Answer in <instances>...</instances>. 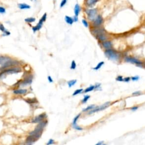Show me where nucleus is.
<instances>
[{
	"mask_svg": "<svg viewBox=\"0 0 145 145\" xmlns=\"http://www.w3.org/2000/svg\"><path fill=\"white\" fill-rule=\"evenodd\" d=\"M105 55L108 57L109 60L113 61H117L119 58V55L116 51L113 50L108 49L105 51Z\"/></svg>",
	"mask_w": 145,
	"mask_h": 145,
	"instance_id": "1",
	"label": "nucleus"
},
{
	"mask_svg": "<svg viewBox=\"0 0 145 145\" xmlns=\"http://www.w3.org/2000/svg\"><path fill=\"white\" fill-rule=\"evenodd\" d=\"M19 62L17 60H12L11 58H10V60H9L8 61L4 63L3 65H1V67H0V70H4L6 69L9 68V67H11L13 66H17V65H19Z\"/></svg>",
	"mask_w": 145,
	"mask_h": 145,
	"instance_id": "2",
	"label": "nucleus"
},
{
	"mask_svg": "<svg viewBox=\"0 0 145 145\" xmlns=\"http://www.w3.org/2000/svg\"><path fill=\"white\" fill-rule=\"evenodd\" d=\"M86 14H87L88 19L91 21H93L95 20L96 17H97L98 10L96 9L93 8L90 9H86L85 10Z\"/></svg>",
	"mask_w": 145,
	"mask_h": 145,
	"instance_id": "3",
	"label": "nucleus"
},
{
	"mask_svg": "<svg viewBox=\"0 0 145 145\" xmlns=\"http://www.w3.org/2000/svg\"><path fill=\"white\" fill-rule=\"evenodd\" d=\"M46 17H47V14H46V13H45L43 16H42L41 18L39 20V23H37L36 26L32 27V30H33L34 32H36L37 31H39V30L41 29L44 22H45Z\"/></svg>",
	"mask_w": 145,
	"mask_h": 145,
	"instance_id": "4",
	"label": "nucleus"
},
{
	"mask_svg": "<svg viewBox=\"0 0 145 145\" xmlns=\"http://www.w3.org/2000/svg\"><path fill=\"white\" fill-rule=\"evenodd\" d=\"M22 71V70L20 67H10V68H8L6 69H4L2 72L7 75V74H17L18 72H20Z\"/></svg>",
	"mask_w": 145,
	"mask_h": 145,
	"instance_id": "5",
	"label": "nucleus"
},
{
	"mask_svg": "<svg viewBox=\"0 0 145 145\" xmlns=\"http://www.w3.org/2000/svg\"><path fill=\"white\" fill-rule=\"evenodd\" d=\"M41 135L40 134H30L29 136L26 138V142L27 144H31L36 141L37 139H39Z\"/></svg>",
	"mask_w": 145,
	"mask_h": 145,
	"instance_id": "6",
	"label": "nucleus"
},
{
	"mask_svg": "<svg viewBox=\"0 0 145 145\" xmlns=\"http://www.w3.org/2000/svg\"><path fill=\"white\" fill-rule=\"evenodd\" d=\"M110 104H111V103L108 102H106V103H104L103 105H102L101 106L95 107L94 108L92 109V110H91V111L90 112L89 114H92V113H95V112H99L100 111H103V110H104L105 109L108 108V107L110 106Z\"/></svg>",
	"mask_w": 145,
	"mask_h": 145,
	"instance_id": "7",
	"label": "nucleus"
},
{
	"mask_svg": "<svg viewBox=\"0 0 145 145\" xmlns=\"http://www.w3.org/2000/svg\"><path fill=\"white\" fill-rule=\"evenodd\" d=\"M46 117V114L45 113H42L40 115L35 117L33 120H32V123H39L41 121H43Z\"/></svg>",
	"mask_w": 145,
	"mask_h": 145,
	"instance_id": "8",
	"label": "nucleus"
},
{
	"mask_svg": "<svg viewBox=\"0 0 145 145\" xmlns=\"http://www.w3.org/2000/svg\"><path fill=\"white\" fill-rule=\"evenodd\" d=\"M103 22V18L100 15H98L93 20V26L95 27H98L102 25Z\"/></svg>",
	"mask_w": 145,
	"mask_h": 145,
	"instance_id": "9",
	"label": "nucleus"
},
{
	"mask_svg": "<svg viewBox=\"0 0 145 145\" xmlns=\"http://www.w3.org/2000/svg\"><path fill=\"white\" fill-rule=\"evenodd\" d=\"M125 60L126 62L132 63V64H134L137 65H141L142 64V62L140 61L137 58L131 57H127L125 58Z\"/></svg>",
	"mask_w": 145,
	"mask_h": 145,
	"instance_id": "10",
	"label": "nucleus"
},
{
	"mask_svg": "<svg viewBox=\"0 0 145 145\" xmlns=\"http://www.w3.org/2000/svg\"><path fill=\"white\" fill-rule=\"evenodd\" d=\"M32 82V76L31 75L28 76L27 77H26L24 80H23L22 83H21V86H25L28 85H30Z\"/></svg>",
	"mask_w": 145,
	"mask_h": 145,
	"instance_id": "11",
	"label": "nucleus"
},
{
	"mask_svg": "<svg viewBox=\"0 0 145 145\" xmlns=\"http://www.w3.org/2000/svg\"><path fill=\"white\" fill-rule=\"evenodd\" d=\"M99 0H86L85 4L86 6L89 8H92L97 3Z\"/></svg>",
	"mask_w": 145,
	"mask_h": 145,
	"instance_id": "12",
	"label": "nucleus"
},
{
	"mask_svg": "<svg viewBox=\"0 0 145 145\" xmlns=\"http://www.w3.org/2000/svg\"><path fill=\"white\" fill-rule=\"evenodd\" d=\"M18 7L21 10H26L31 8V6L25 3H20L18 4Z\"/></svg>",
	"mask_w": 145,
	"mask_h": 145,
	"instance_id": "13",
	"label": "nucleus"
},
{
	"mask_svg": "<svg viewBox=\"0 0 145 145\" xmlns=\"http://www.w3.org/2000/svg\"><path fill=\"white\" fill-rule=\"evenodd\" d=\"M102 45L104 48H106V50H108L111 48L112 46V43L111 41H104L102 43Z\"/></svg>",
	"mask_w": 145,
	"mask_h": 145,
	"instance_id": "14",
	"label": "nucleus"
},
{
	"mask_svg": "<svg viewBox=\"0 0 145 145\" xmlns=\"http://www.w3.org/2000/svg\"><path fill=\"white\" fill-rule=\"evenodd\" d=\"M81 8L80 5H79V4H76L74 6V12L75 15L78 17L79 14V13H80L81 12Z\"/></svg>",
	"mask_w": 145,
	"mask_h": 145,
	"instance_id": "15",
	"label": "nucleus"
},
{
	"mask_svg": "<svg viewBox=\"0 0 145 145\" xmlns=\"http://www.w3.org/2000/svg\"><path fill=\"white\" fill-rule=\"evenodd\" d=\"M27 92V90L26 89H18L14 90L13 91V92L17 95H23L26 93Z\"/></svg>",
	"mask_w": 145,
	"mask_h": 145,
	"instance_id": "16",
	"label": "nucleus"
},
{
	"mask_svg": "<svg viewBox=\"0 0 145 145\" xmlns=\"http://www.w3.org/2000/svg\"><path fill=\"white\" fill-rule=\"evenodd\" d=\"M11 58L8 56H0V65H3L4 63H5L7 61L10 60Z\"/></svg>",
	"mask_w": 145,
	"mask_h": 145,
	"instance_id": "17",
	"label": "nucleus"
},
{
	"mask_svg": "<svg viewBox=\"0 0 145 145\" xmlns=\"http://www.w3.org/2000/svg\"><path fill=\"white\" fill-rule=\"evenodd\" d=\"M65 22L67 23V24L70 25H72V23H74L73 18L67 15H66L65 17Z\"/></svg>",
	"mask_w": 145,
	"mask_h": 145,
	"instance_id": "18",
	"label": "nucleus"
},
{
	"mask_svg": "<svg viewBox=\"0 0 145 145\" xmlns=\"http://www.w3.org/2000/svg\"><path fill=\"white\" fill-rule=\"evenodd\" d=\"M96 37H97L98 39L100 41H104L107 39V37L104 34V33L96 35Z\"/></svg>",
	"mask_w": 145,
	"mask_h": 145,
	"instance_id": "19",
	"label": "nucleus"
},
{
	"mask_svg": "<svg viewBox=\"0 0 145 145\" xmlns=\"http://www.w3.org/2000/svg\"><path fill=\"white\" fill-rule=\"evenodd\" d=\"M92 32H93V34H94L96 35H98V34L104 33V30L103 29H99V28H98V29H96L93 30Z\"/></svg>",
	"mask_w": 145,
	"mask_h": 145,
	"instance_id": "20",
	"label": "nucleus"
},
{
	"mask_svg": "<svg viewBox=\"0 0 145 145\" xmlns=\"http://www.w3.org/2000/svg\"><path fill=\"white\" fill-rule=\"evenodd\" d=\"M26 102L30 104H35L37 103V100L36 98H33V99H28L26 100Z\"/></svg>",
	"mask_w": 145,
	"mask_h": 145,
	"instance_id": "21",
	"label": "nucleus"
},
{
	"mask_svg": "<svg viewBox=\"0 0 145 145\" xmlns=\"http://www.w3.org/2000/svg\"><path fill=\"white\" fill-rule=\"evenodd\" d=\"M36 20V19L34 18V17H29V18H26L25 19V21L26 22L29 23H31L35 22Z\"/></svg>",
	"mask_w": 145,
	"mask_h": 145,
	"instance_id": "22",
	"label": "nucleus"
},
{
	"mask_svg": "<svg viewBox=\"0 0 145 145\" xmlns=\"http://www.w3.org/2000/svg\"><path fill=\"white\" fill-rule=\"evenodd\" d=\"M95 107V106H94V105H91V106H90L87 107V108L83 109L82 110V111L83 112H87V111H91V110H92V109L94 108Z\"/></svg>",
	"mask_w": 145,
	"mask_h": 145,
	"instance_id": "23",
	"label": "nucleus"
},
{
	"mask_svg": "<svg viewBox=\"0 0 145 145\" xmlns=\"http://www.w3.org/2000/svg\"><path fill=\"white\" fill-rule=\"evenodd\" d=\"M104 61H102V62H99V64H98L97 66H96L95 67H94V68H93V70H99L100 68V67L102 66V65H104Z\"/></svg>",
	"mask_w": 145,
	"mask_h": 145,
	"instance_id": "24",
	"label": "nucleus"
},
{
	"mask_svg": "<svg viewBox=\"0 0 145 145\" xmlns=\"http://www.w3.org/2000/svg\"><path fill=\"white\" fill-rule=\"evenodd\" d=\"M94 89H95V86H91L89 87L86 88V89L84 91V92L87 93L88 92H90V91H93Z\"/></svg>",
	"mask_w": 145,
	"mask_h": 145,
	"instance_id": "25",
	"label": "nucleus"
},
{
	"mask_svg": "<svg viewBox=\"0 0 145 145\" xmlns=\"http://www.w3.org/2000/svg\"><path fill=\"white\" fill-rule=\"evenodd\" d=\"M77 83V80H71L69 81L68 82H67V84H68L69 87H71L72 86H74L75 84Z\"/></svg>",
	"mask_w": 145,
	"mask_h": 145,
	"instance_id": "26",
	"label": "nucleus"
},
{
	"mask_svg": "<svg viewBox=\"0 0 145 145\" xmlns=\"http://www.w3.org/2000/svg\"><path fill=\"white\" fill-rule=\"evenodd\" d=\"M90 95H85V96H84L83 99L82 100V103H85L87 102V100L90 99Z\"/></svg>",
	"mask_w": 145,
	"mask_h": 145,
	"instance_id": "27",
	"label": "nucleus"
},
{
	"mask_svg": "<svg viewBox=\"0 0 145 145\" xmlns=\"http://www.w3.org/2000/svg\"><path fill=\"white\" fill-rule=\"evenodd\" d=\"M80 115H81V114H79L76 117H75V118H74V120H73V121H72V125H75L77 124V120H78V119L79 117V116H80Z\"/></svg>",
	"mask_w": 145,
	"mask_h": 145,
	"instance_id": "28",
	"label": "nucleus"
},
{
	"mask_svg": "<svg viewBox=\"0 0 145 145\" xmlns=\"http://www.w3.org/2000/svg\"><path fill=\"white\" fill-rule=\"evenodd\" d=\"M83 90L82 89V88H81V89L76 90V91H74V93H72V95H73V96H75V95H78V94H79V93H81L82 92Z\"/></svg>",
	"mask_w": 145,
	"mask_h": 145,
	"instance_id": "29",
	"label": "nucleus"
},
{
	"mask_svg": "<svg viewBox=\"0 0 145 145\" xmlns=\"http://www.w3.org/2000/svg\"><path fill=\"white\" fill-rule=\"evenodd\" d=\"M76 62H75V61H72L71 62V66H70V69L74 70L76 68Z\"/></svg>",
	"mask_w": 145,
	"mask_h": 145,
	"instance_id": "30",
	"label": "nucleus"
},
{
	"mask_svg": "<svg viewBox=\"0 0 145 145\" xmlns=\"http://www.w3.org/2000/svg\"><path fill=\"white\" fill-rule=\"evenodd\" d=\"M67 2V0H62L60 3V8H63V7H64L65 5L66 4Z\"/></svg>",
	"mask_w": 145,
	"mask_h": 145,
	"instance_id": "31",
	"label": "nucleus"
},
{
	"mask_svg": "<svg viewBox=\"0 0 145 145\" xmlns=\"http://www.w3.org/2000/svg\"><path fill=\"white\" fill-rule=\"evenodd\" d=\"M5 13H6V9L3 6H0V14H3Z\"/></svg>",
	"mask_w": 145,
	"mask_h": 145,
	"instance_id": "32",
	"label": "nucleus"
},
{
	"mask_svg": "<svg viewBox=\"0 0 145 145\" xmlns=\"http://www.w3.org/2000/svg\"><path fill=\"white\" fill-rule=\"evenodd\" d=\"M10 35V32H9L8 30H6L5 31H4L3 32V35H2V36H9Z\"/></svg>",
	"mask_w": 145,
	"mask_h": 145,
	"instance_id": "33",
	"label": "nucleus"
},
{
	"mask_svg": "<svg viewBox=\"0 0 145 145\" xmlns=\"http://www.w3.org/2000/svg\"><path fill=\"white\" fill-rule=\"evenodd\" d=\"M72 127H73V128H74L75 129H76L77 130H83L82 128L80 127H79V126H78L77 124L75 125H72Z\"/></svg>",
	"mask_w": 145,
	"mask_h": 145,
	"instance_id": "34",
	"label": "nucleus"
},
{
	"mask_svg": "<svg viewBox=\"0 0 145 145\" xmlns=\"http://www.w3.org/2000/svg\"><path fill=\"white\" fill-rule=\"evenodd\" d=\"M82 23H83V25H84V26H85L86 27H88V23L87 22V20H85V19H82Z\"/></svg>",
	"mask_w": 145,
	"mask_h": 145,
	"instance_id": "35",
	"label": "nucleus"
},
{
	"mask_svg": "<svg viewBox=\"0 0 145 145\" xmlns=\"http://www.w3.org/2000/svg\"><path fill=\"white\" fill-rule=\"evenodd\" d=\"M6 29L5 28L4 26L2 24V23H0V30L3 32L4 31H5Z\"/></svg>",
	"mask_w": 145,
	"mask_h": 145,
	"instance_id": "36",
	"label": "nucleus"
},
{
	"mask_svg": "<svg viewBox=\"0 0 145 145\" xmlns=\"http://www.w3.org/2000/svg\"><path fill=\"white\" fill-rule=\"evenodd\" d=\"M123 80H124V79L122 76H118L116 78V81H117L118 82H122L123 81Z\"/></svg>",
	"mask_w": 145,
	"mask_h": 145,
	"instance_id": "37",
	"label": "nucleus"
},
{
	"mask_svg": "<svg viewBox=\"0 0 145 145\" xmlns=\"http://www.w3.org/2000/svg\"><path fill=\"white\" fill-rule=\"evenodd\" d=\"M131 79H132V80L133 81H138V79H139V77H138V76H135V77H132V78H130Z\"/></svg>",
	"mask_w": 145,
	"mask_h": 145,
	"instance_id": "38",
	"label": "nucleus"
},
{
	"mask_svg": "<svg viewBox=\"0 0 145 145\" xmlns=\"http://www.w3.org/2000/svg\"><path fill=\"white\" fill-rule=\"evenodd\" d=\"M141 94V91H135V92H133V95H140Z\"/></svg>",
	"mask_w": 145,
	"mask_h": 145,
	"instance_id": "39",
	"label": "nucleus"
},
{
	"mask_svg": "<svg viewBox=\"0 0 145 145\" xmlns=\"http://www.w3.org/2000/svg\"><path fill=\"white\" fill-rule=\"evenodd\" d=\"M54 143H55L54 140L52 139H50L48 141V142L47 143V144H48V145H50V144H53Z\"/></svg>",
	"mask_w": 145,
	"mask_h": 145,
	"instance_id": "40",
	"label": "nucleus"
},
{
	"mask_svg": "<svg viewBox=\"0 0 145 145\" xmlns=\"http://www.w3.org/2000/svg\"><path fill=\"white\" fill-rule=\"evenodd\" d=\"M100 88V84L97 83L96 85L95 86V90H99Z\"/></svg>",
	"mask_w": 145,
	"mask_h": 145,
	"instance_id": "41",
	"label": "nucleus"
},
{
	"mask_svg": "<svg viewBox=\"0 0 145 145\" xmlns=\"http://www.w3.org/2000/svg\"><path fill=\"white\" fill-rule=\"evenodd\" d=\"M130 79H130V77H126V78H125L124 79L123 81L126 82H128L130 81Z\"/></svg>",
	"mask_w": 145,
	"mask_h": 145,
	"instance_id": "42",
	"label": "nucleus"
},
{
	"mask_svg": "<svg viewBox=\"0 0 145 145\" xmlns=\"http://www.w3.org/2000/svg\"><path fill=\"white\" fill-rule=\"evenodd\" d=\"M48 80L49 82H50V83H52L53 82V79H52V77H51V76H48Z\"/></svg>",
	"mask_w": 145,
	"mask_h": 145,
	"instance_id": "43",
	"label": "nucleus"
},
{
	"mask_svg": "<svg viewBox=\"0 0 145 145\" xmlns=\"http://www.w3.org/2000/svg\"><path fill=\"white\" fill-rule=\"evenodd\" d=\"M72 18H73L74 22H77V21L78 20V17H77V16L74 15V17Z\"/></svg>",
	"mask_w": 145,
	"mask_h": 145,
	"instance_id": "44",
	"label": "nucleus"
},
{
	"mask_svg": "<svg viewBox=\"0 0 145 145\" xmlns=\"http://www.w3.org/2000/svg\"><path fill=\"white\" fill-rule=\"evenodd\" d=\"M137 109H138V108L137 107H132V108H131V109H132V111H136Z\"/></svg>",
	"mask_w": 145,
	"mask_h": 145,
	"instance_id": "45",
	"label": "nucleus"
},
{
	"mask_svg": "<svg viewBox=\"0 0 145 145\" xmlns=\"http://www.w3.org/2000/svg\"><path fill=\"white\" fill-rule=\"evenodd\" d=\"M103 143H104L103 142L100 141V142H98V143H96V145H102Z\"/></svg>",
	"mask_w": 145,
	"mask_h": 145,
	"instance_id": "46",
	"label": "nucleus"
}]
</instances>
